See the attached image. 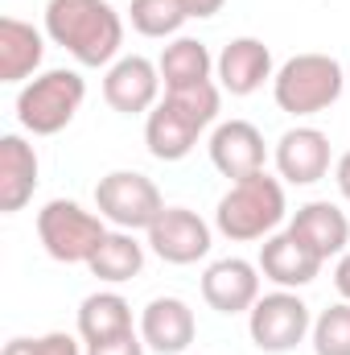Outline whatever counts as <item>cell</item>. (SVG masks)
<instances>
[{
  "label": "cell",
  "instance_id": "cell-17",
  "mask_svg": "<svg viewBox=\"0 0 350 355\" xmlns=\"http://www.w3.org/2000/svg\"><path fill=\"white\" fill-rule=\"evenodd\" d=\"M288 232H293L301 244H309L322 261L342 257L347 244H350V219L334 207V202H305V207L293 215Z\"/></svg>",
  "mask_w": 350,
  "mask_h": 355
},
{
  "label": "cell",
  "instance_id": "cell-10",
  "mask_svg": "<svg viewBox=\"0 0 350 355\" xmlns=\"http://www.w3.org/2000/svg\"><path fill=\"white\" fill-rule=\"evenodd\" d=\"M149 248L165 265H194L210 252V223L185 207H165L161 219L149 227Z\"/></svg>",
  "mask_w": 350,
  "mask_h": 355
},
{
  "label": "cell",
  "instance_id": "cell-26",
  "mask_svg": "<svg viewBox=\"0 0 350 355\" xmlns=\"http://www.w3.org/2000/svg\"><path fill=\"white\" fill-rule=\"evenodd\" d=\"M87 355H145V339H136V331H132V335H124V339L95 343V347H87Z\"/></svg>",
  "mask_w": 350,
  "mask_h": 355
},
{
  "label": "cell",
  "instance_id": "cell-16",
  "mask_svg": "<svg viewBox=\"0 0 350 355\" xmlns=\"http://www.w3.org/2000/svg\"><path fill=\"white\" fill-rule=\"evenodd\" d=\"M214 71H219L223 91H231V95H252V91H260L264 83L272 79V50L264 46L260 37H235V42L223 46Z\"/></svg>",
  "mask_w": 350,
  "mask_h": 355
},
{
  "label": "cell",
  "instance_id": "cell-3",
  "mask_svg": "<svg viewBox=\"0 0 350 355\" xmlns=\"http://www.w3.org/2000/svg\"><path fill=\"white\" fill-rule=\"evenodd\" d=\"M280 219H284V186L264 170L235 182L214 207V227L235 244L272 236L280 227Z\"/></svg>",
  "mask_w": 350,
  "mask_h": 355
},
{
  "label": "cell",
  "instance_id": "cell-13",
  "mask_svg": "<svg viewBox=\"0 0 350 355\" xmlns=\"http://www.w3.org/2000/svg\"><path fill=\"white\" fill-rule=\"evenodd\" d=\"M276 170L293 186H313L330 174V137L322 128L297 124L276 141Z\"/></svg>",
  "mask_w": 350,
  "mask_h": 355
},
{
  "label": "cell",
  "instance_id": "cell-9",
  "mask_svg": "<svg viewBox=\"0 0 350 355\" xmlns=\"http://www.w3.org/2000/svg\"><path fill=\"white\" fill-rule=\"evenodd\" d=\"M161 67H153L149 58L140 54H128V58H116L103 75V99L120 112V116H140V112H153L161 99Z\"/></svg>",
  "mask_w": 350,
  "mask_h": 355
},
{
  "label": "cell",
  "instance_id": "cell-5",
  "mask_svg": "<svg viewBox=\"0 0 350 355\" xmlns=\"http://www.w3.org/2000/svg\"><path fill=\"white\" fill-rule=\"evenodd\" d=\"M87 99V83L79 71H46L33 83H25L17 95V120L33 137H54L62 132Z\"/></svg>",
  "mask_w": 350,
  "mask_h": 355
},
{
  "label": "cell",
  "instance_id": "cell-21",
  "mask_svg": "<svg viewBox=\"0 0 350 355\" xmlns=\"http://www.w3.org/2000/svg\"><path fill=\"white\" fill-rule=\"evenodd\" d=\"M161 83L165 91H177V87H198V83H210V71H214V58L210 50L198 42V37H177L165 46L161 54Z\"/></svg>",
  "mask_w": 350,
  "mask_h": 355
},
{
  "label": "cell",
  "instance_id": "cell-22",
  "mask_svg": "<svg viewBox=\"0 0 350 355\" xmlns=\"http://www.w3.org/2000/svg\"><path fill=\"white\" fill-rule=\"evenodd\" d=\"M87 268L99 281H107V285L132 281V277L145 268V248L132 240V232H107L103 244L95 248V257L87 261Z\"/></svg>",
  "mask_w": 350,
  "mask_h": 355
},
{
  "label": "cell",
  "instance_id": "cell-4",
  "mask_svg": "<svg viewBox=\"0 0 350 355\" xmlns=\"http://www.w3.org/2000/svg\"><path fill=\"white\" fill-rule=\"evenodd\" d=\"M347 87L342 62L330 54H297L272 75V99L288 116H317Z\"/></svg>",
  "mask_w": 350,
  "mask_h": 355
},
{
  "label": "cell",
  "instance_id": "cell-14",
  "mask_svg": "<svg viewBox=\"0 0 350 355\" xmlns=\"http://www.w3.org/2000/svg\"><path fill=\"white\" fill-rule=\"evenodd\" d=\"M198 335L194 310L181 297H153L140 314V339L157 355H181Z\"/></svg>",
  "mask_w": 350,
  "mask_h": 355
},
{
  "label": "cell",
  "instance_id": "cell-12",
  "mask_svg": "<svg viewBox=\"0 0 350 355\" xmlns=\"http://www.w3.org/2000/svg\"><path fill=\"white\" fill-rule=\"evenodd\" d=\"M206 149H210L214 170L223 178H231V182H243V178L260 174L264 157H268L260 128L248 124V120H227V124H219V128L210 132V145H206Z\"/></svg>",
  "mask_w": 350,
  "mask_h": 355
},
{
  "label": "cell",
  "instance_id": "cell-20",
  "mask_svg": "<svg viewBox=\"0 0 350 355\" xmlns=\"http://www.w3.org/2000/svg\"><path fill=\"white\" fill-rule=\"evenodd\" d=\"M79 335L87 347L132 335V306L120 293H91L79 306Z\"/></svg>",
  "mask_w": 350,
  "mask_h": 355
},
{
  "label": "cell",
  "instance_id": "cell-2",
  "mask_svg": "<svg viewBox=\"0 0 350 355\" xmlns=\"http://www.w3.org/2000/svg\"><path fill=\"white\" fill-rule=\"evenodd\" d=\"M214 120H219V87L214 83L165 91V99L145 120V145L157 162H181V157H190V149Z\"/></svg>",
  "mask_w": 350,
  "mask_h": 355
},
{
  "label": "cell",
  "instance_id": "cell-29",
  "mask_svg": "<svg viewBox=\"0 0 350 355\" xmlns=\"http://www.w3.org/2000/svg\"><path fill=\"white\" fill-rule=\"evenodd\" d=\"M223 4H227V0H185L190 17H214V12H219Z\"/></svg>",
  "mask_w": 350,
  "mask_h": 355
},
{
  "label": "cell",
  "instance_id": "cell-24",
  "mask_svg": "<svg viewBox=\"0 0 350 355\" xmlns=\"http://www.w3.org/2000/svg\"><path fill=\"white\" fill-rule=\"evenodd\" d=\"M313 352L317 355H350V302H338L313 318Z\"/></svg>",
  "mask_w": 350,
  "mask_h": 355
},
{
  "label": "cell",
  "instance_id": "cell-27",
  "mask_svg": "<svg viewBox=\"0 0 350 355\" xmlns=\"http://www.w3.org/2000/svg\"><path fill=\"white\" fill-rule=\"evenodd\" d=\"M334 289L342 293V302H350V252H342V261L334 268Z\"/></svg>",
  "mask_w": 350,
  "mask_h": 355
},
{
  "label": "cell",
  "instance_id": "cell-25",
  "mask_svg": "<svg viewBox=\"0 0 350 355\" xmlns=\"http://www.w3.org/2000/svg\"><path fill=\"white\" fill-rule=\"evenodd\" d=\"M4 355H83L79 352V343H75V335H66V331H50V335H42V339H12Z\"/></svg>",
  "mask_w": 350,
  "mask_h": 355
},
{
  "label": "cell",
  "instance_id": "cell-19",
  "mask_svg": "<svg viewBox=\"0 0 350 355\" xmlns=\"http://www.w3.org/2000/svg\"><path fill=\"white\" fill-rule=\"evenodd\" d=\"M46 58V37L17 17L0 21V83H21L29 79Z\"/></svg>",
  "mask_w": 350,
  "mask_h": 355
},
{
  "label": "cell",
  "instance_id": "cell-15",
  "mask_svg": "<svg viewBox=\"0 0 350 355\" xmlns=\"http://www.w3.org/2000/svg\"><path fill=\"white\" fill-rule=\"evenodd\" d=\"M322 257L309 248V244H301L293 232H280V236H268L260 248V272L268 281H276L280 289H301V285H309L317 272H322Z\"/></svg>",
  "mask_w": 350,
  "mask_h": 355
},
{
  "label": "cell",
  "instance_id": "cell-23",
  "mask_svg": "<svg viewBox=\"0 0 350 355\" xmlns=\"http://www.w3.org/2000/svg\"><path fill=\"white\" fill-rule=\"evenodd\" d=\"M128 17L140 37H174L190 21V8H185V0H132Z\"/></svg>",
  "mask_w": 350,
  "mask_h": 355
},
{
  "label": "cell",
  "instance_id": "cell-11",
  "mask_svg": "<svg viewBox=\"0 0 350 355\" xmlns=\"http://www.w3.org/2000/svg\"><path fill=\"white\" fill-rule=\"evenodd\" d=\"M202 297L219 314H248L260 302V268L239 257H223L202 272Z\"/></svg>",
  "mask_w": 350,
  "mask_h": 355
},
{
  "label": "cell",
  "instance_id": "cell-28",
  "mask_svg": "<svg viewBox=\"0 0 350 355\" xmlns=\"http://www.w3.org/2000/svg\"><path fill=\"white\" fill-rule=\"evenodd\" d=\"M334 182H338V194L350 202V149L338 157V166H334Z\"/></svg>",
  "mask_w": 350,
  "mask_h": 355
},
{
  "label": "cell",
  "instance_id": "cell-1",
  "mask_svg": "<svg viewBox=\"0 0 350 355\" xmlns=\"http://www.w3.org/2000/svg\"><path fill=\"white\" fill-rule=\"evenodd\" d=\"M46 37L79 67H111L124 46V21L107 0H50Z\"/></svg>",
  "mask_w": 350,
  "mask_h": 355
},
{
  "label": "cell",
  "instance_id": "cell-8",
  "mask_svg": "<svg viewBox=\"0 0 350 355\" xmlns=\"http://www.w3.org/2000/svg\"><path fill=\"white\" fill-rule=\"evenodd\" d=\"M248 331L260 352L284 355L297 343H305V335L313 331V314L293 289H276V293H264L248 310Z\"/></svg>",
  "mask_w": 350,
  "mask_h": 355
},
{
  "label": "cell",
  "instance_id": "cell-7",
  "mask_svg": "<svg viewBox=\"0 0 350 355\" xmlns=\"http://www.w3.org/2000/svg\"><path fill=\"white\" fill-rule=\"evenodd\" d=\"M95 207L107 223H116L120 232H149L161 211H165V198L157 190V182L136 170H111L107 178H99L95 186Z\"/></svg>",
  "mask_w": 350,
  "mask_h": 355
},
{
  "label": "cell",
  "instance_id": "cell-18",
  "mask_svg": "<svg viewBox=\"0 0 350 355\" xmlns=\"http://www.w3.org/2000/svg\"><path fill=\"white\" fill-rule=\"evenodd\" d=\"M37 190V153L17 132L0 137V211L17 215Z\"/></svg>",
  "mask_w": 350,
  "mask_h": 355
},
{
  "label": "cell",
  "instance_id": "cell-6",
  "mask_svg": "<svg viewBox=\"0 0 350 355\" xmlns=\"http://www.w3.org/2000/svg\"><path fill=\"white\" fill-rule=\"evenodd\" d=\"M103 236H107L103 215L79 207L75 198H50L37 211V240L62 265H87L95 248L103 244Z\"/></svg>",
  "mask_w": 350,
  "mask_h": 355
}]
</instances>
